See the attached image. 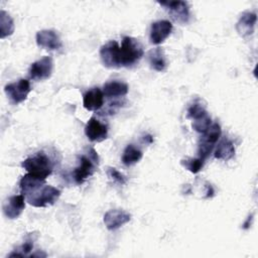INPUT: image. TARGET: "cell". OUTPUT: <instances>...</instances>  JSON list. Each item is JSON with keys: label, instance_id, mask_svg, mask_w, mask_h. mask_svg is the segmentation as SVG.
<instances>
[{"label": "cell", "instance_id": "obj_1", "mask_svg": "<svg viewBox=\"0 0 258 258\" xmlns=\"http://www.w3.org/2000/svg\"><path fill=\"white\" fill-rule=\"evenodd\" d=\"M143 54L142 44L131 36H124L121 46L115 40H111L100 48L101 61L108 69L131 67L138 62Z\"/></svg>", "mask_w": 258, "mask_h": 258}, {"label": "cell", "instance_id": "obj_2", "mask_svg": "<svg viewBox=\"0 0 258 258\" xmlns=\"http://www.w3.org/2000/svg\"><path fill=\"white\" fill-rule=\"evenodd\" d=\"M21 195L25 201L36 208H45L53 205L60 197V190L45 183V179L27 173L19 182Z\"/></svg>", "mask_w": 258, "mask_h": 258}, {"label": "cell", "instance_id": "obj_3", "mask_svg": "<svg viewBox=\"0 0 258 258\" xmlns=\"http://www.w3.org/2000/svg\"><path fill=\"white\" fill-rule=\"evenodd\" d=\"M21 166L28 173L42 179H45L48 175H50L53 169V163L50 157L43 151H38L24 159Z\"/></svg>", "mask_w": 258, "mask_h": 258}, {"label": "cell", "instance_id": "obj_4", "mask_svg": "<svg viewBox=\"0 0 258 258\" xmlns=\"http://www.w3.org/2000/svg\"><path fill=\"white\" fill-rule=\"evenodd\" d=\"M78 162V166L73 171V177L76 183L81 184L93 175L98 166L99 157L96 150L94 148L89 149L87 153L79 156Z\"/></svg>", "mask_w": 258, "mask_h": 258}, {"label": "cell", "instance_id": "obj_5", "mask_svg": "<svg viewBox=\"0 0 258 258\" xmlns=\"http://www.w3.org/2000/svg\"><path fill=\"white\" fill-rule=\"evenodd\" d=\"M221 127L218 123L211 124V126L208 128V130L203 133L200 142H199V148L198 153L199 157L203 160H206L210 154L212 153L216 143L221 137Z\"/></svg>", "mask_w": 258, "mask_h": 258}, {"label": "cell", "instance_id": "obj_6", "mask_svg": "<svg viewBox=\"0 0 258 258\" xmlns=\"http://www.w3.org/2000/svg\"><path fill=\"white\" fill-rule=\"evenodd\" d=\"M31 88L29 81L26 79H20L17 82L7 84L4 87V92L13 105H18L26 100Z\"/></svg>", "mask_w": 258, "mask_h": 258}, {"label": "cell", "instance_id": "obj_7", "mask_svg": "<svg viewBox=\"0 0 258 258\" xmlns=\"http://www.w3.org/2000/svg\"><path fill=\"white\" fill-rule=\"evenodd\" d=\"M53 71L52 58L48 55L31 63L29 68V78L34 81H43L50 78Z\"/></svg>", "mask_w": 258, "mask_h": 258}, {"label": "cell", "instance_id": "obj_8", "mask_svg": "<svg viewBox=\"0 0 258 258\" xmlns=\"http://www.w3.org/2000/svg\"><path fill=\"white\" fill-rule=\"evenodd\" d=\"M161 6L168 10L171 18L181 24L187 23L189 19V8L184 1H163L158 2Z\"/></svg>", "mask_w": 258, "mask_h": 258}, {"label": "cell", "instance_id": "obj_9", "mask_svg": "<svg viewBox=\"0 0 258 258\" xmlns=\"http://www.w3.org/2000/svg\"><path fill=\"white\" fill-rule=\"evenodd\" d=\"M85 134L92 142H101L108 137V126L92 117L85 126Z\"/></svg>", "mask_w": 258, "mask_h": 258}, {"label": "cell", "instance_id": "obj_10", "mask_svg": "<svg viewBox=\"0 0 258 258\" xmlns=\"http://www.w3.org/2000/svg\"><path fill=\"white\" fill-rule=\"evenodd\" d=\"M36 43L39 47L48 50H57L62 46L58 34L51 29H43L36 33Z\"/></svg>", "mask_w": 258, "mask_h": 258}, {"label": "cell", "instance_id": "obj_11", "mask_svg": "<svg viewBox=\"0 0 258 258\" xmlns=\"http://www.w3.org/2000/svg\"><path fill=\"white\" fill-rule=\"evenodd\" d=\"M131 220V215L123 210L112 209L104 215V224L109 231H115L127 224Z\"/></svg>", "mask_w": 258, "mask_h": 258}, {"label": "cell", "instance_id": "obj_12", "mask_svg": "<svg viewBox=\"0 0 258 258\" xmlns=\"http://www.w3.org/2000/svg\"><path fill=\"white\" fill-rule=\"evenodd\" d=\"M172 24L168 20H158L151 24L149 39L152 44L162 43L171 33Z\"/></svg>", "mask_w": 258, "mask_h": 258}, {"label": "cell", "instance_id": "obj_13", "mask_svg": "<svg viewBox=\"0 0 258 258\" xmlns=\"http://www.w3.org/2000/svg\"><path fill=\"white\" fill-rule=\"evenodd\" d=\"M25 199L22 195L12 196L3 204V213L6 218L14 220L17 219L25 208Z\"/></svg>", "mask_w": 258, "mask_h": 258}, {"label": "cell", "instance_id": "obj_14", "mask_svg": "<svg viewBox=\"0 0 258 258\" xmlns=\"http://www.w3.org/2000/svg\"><path fill=\"white\" fill-rule=\"evenodd\" d=\"M257 15L254 12L245 11L241 14L238 22L236 23V30L240 36L246 37L252 35L255 29Z\"/></svg>", "mask_w": 258, "mask_h": 258}, {"label": "cell", "instance_id": "obj_15", "mask_svg": "<svg viewBox=\"0 0 258 258\" xmlns=\"http://www.w3.org/2000/svg\"><path fill=\"white\" fill-rule=\"evenodd\" d=\"M104 104V94L99 88H93L87 91L83 96L84 108L88 111H97Z\"/></svg>", "mask_w": 258, "mask_h": 258}, {"label": "cell", "instance_id": "obj_16", "mask_svg": "<svg viewBox=\"0 0 258 258\" xmlns=\"http://www.w3.org/2000/svg\"><path fill=\"white\" fill-rule=\"evenodd\" d=\"M128 85L120 81H111L103 86V94L108 98H120L128 93Z\"/></svg>", "mask_w": 258, "mask_h": 258}, {"label": "cell", "instance_id": "obj_17", "mask_svg": "<svg viewBox=\"0 0 258 258\" xmlns=\"http://www.w3.org/2000/svg\"><path fill=\"white\" fill-rule=\"evenodd\" d=\"M214 155L217 159L229 160L235 155V146L228 138H223L215 148Z\"/></svg>", "mask_w": 258, "mask_h": 258}, {"label": "cell", "instance_id": "obj_18", "mask_svg": "<svg viewBox=\"0 0 258 258\" xmlns=\"http://www.w3.org/2000/svg\"><path fill=\"white\" fill-rule=\"evenodd\" d=\"M148 61L150 67L156 72H162L166 69V59L163 53V50L160 47L153 48L149 50L148 54Z\"/></svg>", "mask_w": 258, "mask_h": 258}, {"label": "cell", "instance_id": "obj_19", "mask_svg": "<svg viewBox=\"0 0 258 258\" xmlns=\"http://www.w3.org/2000/svg\"><path fill=\"white\" fill-rule=\"evenodd\" d=\"M142 156H143V153L140 149H138L137 147H135L132 144H129L124 149L121 159H122V162L124 165L131 166V165H134L137 162H139L142 159Z\"/></svg>", "mask_w": 258, "mask_h": 258}, {"label": "cell", "instance_id": "obj_20", "mask_svg": "<svg viewBox=\"0 0 258 258\" xmlns=\"http://www.w3.org/2000/svg\"><path fill=\"white\" fill-rule=\"evenodd\" d=\"M14 32V22L11 16L4 10L0 11V37L5 38Z\"/></svg>", "mask_w": 258, "mask_h": 258}, {"label": "cell", "instance_id": "obj_21", "mask_svg": "<svg viewBox=\"0 0 258 258\" xmlns=\"http://www.w3.org/2000/svg\"><path fill=\"white\" fill-rule=\"evenodd\" d=\"M208 115L206 105L203 104L201 100H196L189 107L187 108V118L194 120H198L204 116Z\"/></svg>", "mask_w": 258, "mask_h": 258}, {"label": "cell", "instance_id": "obj_22", "mask_svg": "<svg viewBox=\"0 0 258 258\" xmlns=\"http://www.w3.org/2000/svg\"><path fill=\"white\" fill-rule=\"evenodd\" d=\"M204 162L205 160L199 158H192V157H185L183 159L180 160V164L187 169L188 171H190L191 173H198L199 171H201V169L204 166Z\"/></svg>", "mask_w": 258, "mask_h": 258}, {"label": "cell", "instance_id": "obj_23", "mask_svg": "<svg viewBox=\"0 0 258 258\" xmlns=\"http://www.w3.org/2000/svg\"><path fill=\"white\" fill-rule=\"evenodd\" d=\"M211 123H212V121H211V117H210V115L208 114V115H206V116H204V117H202V118H200V119H198V120H194V122H192V128L197 131V132H199V133H205L207 130H208V128L211 126Z\"/></svg>", "mask_w": 258, "mask_h": 258}, {"label": "cell", "instance_id": "obj_24", "mask_svg": "<svg viewBox=\"0 0 258 258\" xmlns=\"http://www.w3.org/2000/svg\"><path fill=\"white\" fill-rule=\"evenodd\" d=\"M107 175L108 177L114 182V183H117L119 185H123L126 183L127 179L126 177L120 172L118 171L116 168L114 167H108L107 169Z\"/></svg>", "mask_w": 258, "mask_h": 258}]
</instances>
